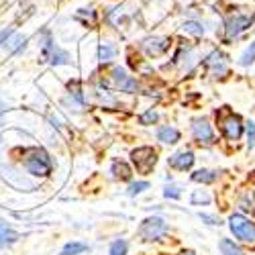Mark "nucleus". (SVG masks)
I'll return each instance as SVG.
<instances>
[{"mask_svg": "<svg viewBox=\"0 0 255 255\" xmlns=\"http://www.w3.org/2000/svg\"><path fill=\"white\" fill-rule=\"evenodd\" d=\"M25 167L31 176H37V178H45L51 174V159L47 155L45 149L41 147H33V149H27L25 151Z\"/></svg>", "mask_w": 255, "mask_h": 255, "instance_id": "f257e3e1", "label": "nucleus"}, {"mask_svg": "<svg viewBox=\"0 0 255 255\" xmlns=\"http://www.w3.org/2000/svg\"><path fill=\"white\" fill-rule=\"evenodd\" d=\"M131 159L139 174H149L157 163V153L151 147H137V149L131 151Z\"/></svg>", "mask_w": 255, "mask_h": 255, "instance_id": "f03ea898", "label": "nucleus"}, {"mask_svg": "<svg viewBox=\"0 0 255 255\" xmlns=\"http://www.w3.org/2000/svg\"><path fill=\"white\" fill-rule=\"evenodd\" d=\"M229 227H231L233 235H235L237 239L247 241V243H255V223L247 221L241 215H233L229 219Z\"/></svg>", "mask_w": 255, "mask_h": 255, "instance_id": "7ed1b4c3", "label": "nucleus"}, {"mask_svg": "<svg viewBox=\"0 0 255 255\" xmlns=\"http://www.w3.org/2000/svg\"><path fill=\"white\" fill-rule=\"evenodd\" d=\"M167 233V225L163 219L159 217H151V219H145L139 227V237L143 241H155L159 239L161 235H165Z\"/></svg>", "mask_w": 255, "mask_h": 255, "instance_id": "20e7f679", "label": "nucleus"}, {"mask_svg": "<svg viewBox=\"0 0 255 255\" xmlns=\"http://www.w3.org/2000/svg\"><path fill=\"white\" fill-rule=\"evenodd\" d=\"M255 16H249V14H237V16H231L225 25V31H227V39H233V37H239L243 31H247L251 25H253Z\"/></svg>", "mask_w": 255, "mask_h": 255, "instance_id": "39448f33", "label": "nucleus"}, {"mask_svg": "<svg viewBox=\"0 0 255 255\" xmlns=\"http://www.w3.org/2000/svg\"><path fill=\"white\" fill-rule=\"evenodd\" d=\"M221 129H223V135L229 139V141H237L241 135H243V123L237 115L229 113L223 121H221Z\"/></svg>", "mask_w": 255, "mask_h": 255, "instance_id": "423d86ee", "label": "nucleus"}, {"mask_svg": "<svg viewBox=\"0 0 255 255\" xmlns=\"http://www.w3.org/2000/svg\"><path fill=\"white\" fill-rule=\"evenodd\" d=\"M192 133H194V139L202 145H212L215 143V133H212V127L208 125L206 119H196L192 123Z\"/></svg>", "mask_w": 255, "mask_h": 255, "instance_id": "0eeeda50", "label": "nucleus"}, {"mask_svg": "<svg viewBox=\"0 0 255 255\" xmlns=\"http://www.w3.org/2000/svg\"><path fill=\"white\" fill-rule=\"evenodd\" d=\"M141 47L145 49V53L149 57H157L169 49V39L167 37H149V39L143 41Z\"/></svg>", "mask_w": 255, "mask_h": 255, "instance_id": "6e6552de", "label": "nucleus"}, {"mask_svg": "<svg viewBox=\"0 0 255 255\" xmlns=\"http://www.w3.org/2000/svg\"><path fill=\"white\" fill-rule=\"evenodd\" d=\"M113 84H115V88L121 90V92H137V82L127 74L123 68H115L113 70Z\"/></svg>", "mask_w": 255, "mask_h": 255, "instance_id": "1a4fd4ad", "label": "nucleus"}, {"mask_svg": "<svg viewBox=\"0 0 255 255\" xmlns=\"http://www.w3.org/2000/svg\"><path fill=\"white\" fill-rule=\"evenodd\" d=\"M206 68L212 72V76H217V78H223L229 68H227V55L223 51H212L208 57H206Z\"/></svg>", "mask_w": 255, "mask_h": 255, "instance_id": "9d476101", "label": "nucleus"}, {"mask_svg": "<svg viewBox=\"0 0 255 255\" xmlns=\"http://www.w3.org/2000/svg\"><path fill=\"white\" fill-rule=\"evenodd\" d=\"M43 55H45V59H49V63H53V66L70 63V55L66 51H61L55 43H51V41H47V43L43 45Z\"/></svg>", "mask_w": 255, "mask_h": 255, "instance_id": "9b49d317", "label": "nucleus"}, {"mask_svg": "<svg viewBox=\"0 0 255 255\" xmlns=\"http://www.w3.org/2000/svg\"><path fill=\"white\" fill-rule=\"evenodd\" d=\"M169 165H172L174 169H180V172H186V169H190L194 165V153L192 151H178L174 153L172 157H169Z\"/></svg>", "mask_w": 255, "mask_h": 255, "instance_id": "f8f14e48", "label": "nucleus"}, {"mask_svg": "<svg viewBox=\"0 0 255 255\" xmlns=\"http://www.w3.org/2000/svg\"><path fill=\"white\" fill-rule=\"evenodd\" d=\"M2 47H4L8 53H20V51L27 47V37L20 35V33H10V35H6Z\"/></svg>", "mask_w": 255, "mask_h": 255, "instance_id": "ddd939ff", "label": "nucleus"}, {"mask_svg": "<svg viewBox=\"0 0 255 255\" xmlns=\"http://www.w3.org/2000/svg\"><path fill=\"white\" fill-rule=\"evenodd\" d=\"M157 139L161 141V143H178L180 141V131L178 129H174V127H169V125H165V127H159L157 129Z\"/></svg>", "mask_w": 255, "mask_h": 255, "instance_id": "4468645a", "label": "nucleus"}, {"mask_svg": "<svg viewBox=\"0 0 255 255\" xmlns=\"http://www.w3.org/2000/svg\"><path fill=\"white\" fill-rule=\"evenodd\" d=\"M16 239H18L16 233H14L6 223H0V249L6 247V245H10V243H14Z\"/></svg>", "mask_w": 255, "mask_h": 255, "instance_id": "2eb2a0df", "label": "nucleus"}, {"mask_svg": "<svg viewBox=\"0 0 255 255\" xmlns=\"http://www.w3.org/2000/svg\"><path fill=\"white\" fill-rule=\"evenodd\" d=\"M113 174H115V178H119V180H131V176H133L131 167L127 165L125 161H121V159H115V161H113Z\"/></svg>", "mask_w": 255, "mask_h": 255, "instance_id": "dca6fc26", "label": "nucleus"}, {"mask_svg": "<svg viewBox=\"0 0 255 255\" xmlns=\"http://www.w3.org/2000/svg\"><path fill=\"white\" fill-rule=\"evenodd\" d=\"M217 178H219V172H212V169H198V172L192 174V180L202 184H212Z\"/></svg>", "mask_w": 255, "mask_h": 255, "instance_id": "f3484780", "label": "nucleus"}, {"mask_svg": "<svg viewBox=\"0 0 255 255\" xmlns=\"http://www.w3.org/2000/svg\"><path fill=\"white\" fill-rule=\"evenodd\" d=\"M115 55H117V47H115V45H111V43H102V45L98 47V59H100L102 63L113 61V59H115Z\"/></svg>", "mask_w": 255, "mask_h": 255, "instance_id": "a211bd4d", "label": "nucleus"}, {"mask_svg": "<svg viewBox=\"0 0 255 255\" xmlns=\"http://www.w3.org/2000/svg\"><path fill=\"white\" fill-rule=\"evenodd\" d=\"M219 247H221V251H223V255H245L235 243H233L231 239H221V243H219Z\"/></svg>", "mask_w": 255, "mask_h": 255, "instance_id": "6ab92c4d", "label": "nucleus"}, {"mask_svg": "<svg viewBox=\"0 0 255 255\" xmlns=\"http://www.w3.org/2000/svg\"><path fill=\"white\" fill-rule=\"evenodd\" d=\"M88 249V245L86 243H68L66 247L61 249V253L59 255H78V253H84Z\"/></svg>", "mask_w": 255, "mask_h": 255, "instance_id": "aec40b11", "label": "nucleus"}, {"mask_svg": "<svg viewBox=\"0 0 255 255\" xmlns=\"http://www.w3.org/2000/svg\"><path fill=\"white\" fill-rule=\"evenodd\" d=\"M182 31L184 33H190V35H202L204 33V27L200 23H196V20H186V23L182 25Z\"/></svg>", "mask_w": 255, "mask_h": 255, "instance_id": "412c9836", "label": "nucleus"}, {"mask_svg": "<svg viewBox=\"0 0 255 255\" xmlns=\"http://www.w3.org/2000/svg\"><path fill=\"white\" fill-rule=\"evenodd\" d=\"M255 61V41H253V43L241 53V59H239V63H241V66H251V63Z\"/></svg>", "mask_w": 255, "mask_h": 255, "instance_id": "4be33fe9", "label": "nucleus"}, {"mask_svg": "<svg viewBox=\"0 0 255 255\" xmlns=\"http://www.w3.org/2000/svg\"><path fill=\"white\" fill-rule=\"evenodd\" d=\"M111 255H127V241L117 239V241L111 245Z\"/></svg>", "mask_w": 255, "mask_h": 255, "instance_id": "5701e85b", "label": "nucleus"}, {"mask_svg": "<svg viewBox=\"0 0 255 255\" xmlns=\"http://www.w3.org/2000/svg\"><path fill=\"white\" fill-rule=\"evenodd\" d=\"M147 188H149V184H147V182H137V184H131L129 186L127 194H129V196H137V194H141L143 190H147Z\"/></svg>", "mask_w": 255, "mask_h": 255, "instance_id": "b1692460", "label": "nucleus"}, {"mask_svg": "<svg viewBox=\"0 0 255 255\" xmlns=\"http://www.w3.org/2000/svg\"><path fill=\"white\" fill-rule=\"evenodd\" d=\"M157 119H159V115H157L155 111H147V113H143V115L139 117V123H141V125H153Z\"/></svg>", "mask_w": 255, "mask_h": 255, "instance_id": "393cba45", "label": "nucleus"}, {"mask_svg": "<svg viewBox=\"0 0 255 255\" xmlns=\"http://www.w3.org/2000/svg\"><path fill=\"white\" fill-rule=\"evenodd\" d=\"M210 202V194L208 192H202V190H196L192 194V204H208Z\"/></svg>", "mask_w": 255, "mask_h": 255, "instance_id": "a878e982", "label": "nucleus"}, {"mask_svg": "<svg viewBox=\"0 0 255 255\" xmlns=\"http://www.w3.org/2000/svg\"><path fill=\"white\" fill-rule=\"evenodd\" d=\"M70 94H74V96L78 98V102H80V104L84 102V96H82V92H80V86H78V82H72V84H70Z\"/></svg>", "mask_w": 255, "mask_h": 255, "instance_id": "bb28decb", "label": "nucleus"}, {"mask_svg": "<svg viewBox=\"0 0 255 255\" xmlns=\"http://www.w3.org/2000/svg\"><path fill=\"white\" fill-rule=\"evenodd\" d=\"M247 135H249V147L255 145V123H247Z\"/></svg>", "mask_w": 255, "mask_h": 255, "instance_id": "cd10ccee", "label": "nucleus"}, {"mask_svg": "<svg viewBox=\"0 0 255 255\" xmlns=\"http://www.w3.org/2000/svg\"><path fill=\"white\" fill-rule=\"evenodd\" d=\"M165 198H180V188L172 186V188H165Z\"/></svg>", "mask_w": 255, "mask_h": 255, "instance_id": "c85d7f7f", "label": "nucleus"}, {"mask_svg": "<svg viewBox=\"0 0 255 255\" xmlns=\"http://www.w3.org/2000/svg\"><path fill=\"white\" fill-rule=\"evenodd\" d=\"M200 219H202V221H206L208 225H221V221H219V219L210 217V215H200Z\"/></svg>", "mask_w": 255, "mask_h": 255, "instance_id": "c756f323", "label": "nucleus"}, {"mask_svg": "<svg viewBox=\"0 0 255 255\" xmlns=\"http://www.w3.org/2000/svg\"><path fill=\"white\" fill-rule=\"evenodd\" d=\"M182 255H196V253H194V251H184Z\"/></svg>", "mask_w": 255, "mask_h": 255, "instance_id": "7c9ffc66", "label": "nucleus"}]
</instances>
